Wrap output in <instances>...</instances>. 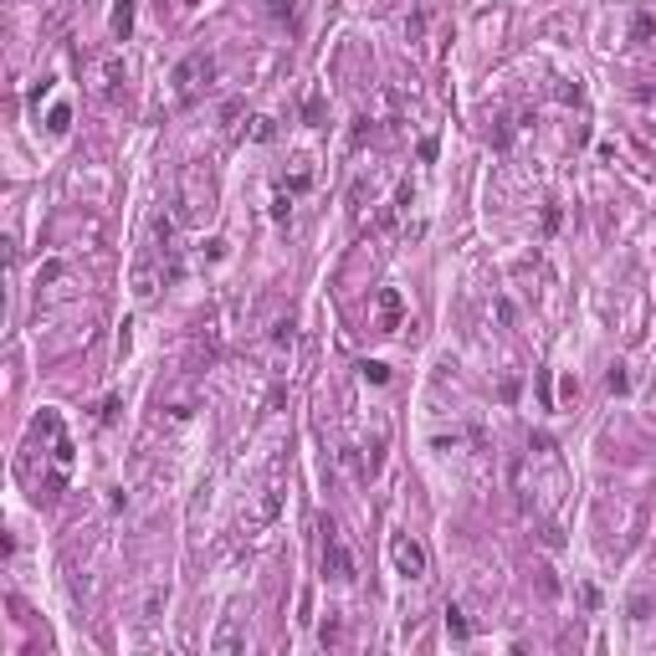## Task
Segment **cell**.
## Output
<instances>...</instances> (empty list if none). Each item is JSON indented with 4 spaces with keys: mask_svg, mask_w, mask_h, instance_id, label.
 <instances>
[{
    "mask_svg": "<svg viewBox=\"0 0 656 656\" xmlns=\"http://www.w3.org/2000/svg\"><path fill=\"white\" fill-rule=\"evenodd\" d=\"M247 134H251L256 144H267V139L277 134V128H272V118H251V128H247Z\"/></svg>",
    "mask_w": 656,
    "mask_h": 656,
    "instance_id": "15",
    "label": "cell"
},
{
    "mask_svg": "<svg viewBox=\"0 0 656 656\" xmlns=\"http://www.w3.org/2000/svg\"><path fill=\"white\" fill-rule=\"evenodd\" d=\"M272 215H277V221H288V215H293V195H272Z\"/></svg>",
    "mask_w": 656,
    "mask_h": 656,
    "instance_id": "16",
    "label": "cell"
},
{
    "mask_svg": "<svg viewBox=\"0 0 656 656\" xmlns=\"http://www.w3.org/2000/svg\"><path fill=\"white\" fill-rule=\"evenodd\" d=\"M128 31H134V0H118L113 6V36L128 41Z\"/></svg>",
    "mask_w": 656,
    "mask_h": 656,
    "instance_id": "9",
    "label": "cell"
},
{
    "mask_svg": "<svg viewBox=\"0 0 656 656\" xmlns=\"http://www.w3.org/2000/svg\"><path fill=\"white\" fill-rule=\"evenodd\" d=\"M446 630H451L456 641H467V636H472V626H467V616H462L456 605H446Z\"/></svg>",
    "mask_w": 656,
    "mask_h": 656,
    "instance_id": "10",
    "label": "cell"
},
{
    "mask_svg": "<svg viewBox=\"0 0 656 656\" xmlns=\"http://www.w3.org/2000/svg\"><path fill=\"white\" fill-rule=\"evenodd\" d=\"M323 575L339 579V584L354 579V554L344 549V538H339V528H334L328 518H323Z\"/></svg>",
    "mask_w": 656,
    "mask_h": 656,
    "instance_id": "1",
    "label": "cell"
},
{
    "mask_svg": "<svg viewBox=\"0 0 656 656\" xmlns=\"http://www.w3.org/2000/svg\"><path fill=\"white\" fill-rule=\"evenodd\" d=\"M605 385H610V395H626V390H630V380H626V369H621V364L605 375Z\"/></svg>",
    "mask_w": 656,
    "mask_h": 656,
    "instance_id": "14",
    "label": "cell"
},
{
    "mask_svg": "<svg viewBox=\"0 0 656 656\" xmlns=\"http://www.w3.org/2000/svg\"><path fill=\"white\" fill-rule=\"evenodd\" d=\"M375 308H380V318H375V328H380V334H395V328H400V313H405V302H400V293H395V288H380V298H375Z\"/></svg>",
    "mask_w": 656,
    "mask_h": 656,
    "instance_id": "4",
    "label": "cell"
},
{
    "mask_svg": "<svg viewBox=\"0 0 656 656\" xmlns=\"http://www.w3.org/2000/svg\"><path fill=\"white\" fill-rule=\"evenodd\" d=\"M118 82H123V62H118V57H103V62H98V87L113 98V93H118Z\"/></svg>",
    "mask_w": 656,
    "mask_h": 656,
    "instance_id": "8",
    "label": "cell"
},
{
    "mask_svg": "<svg viewBox=\"0 0 656 656\" xmlns=\"http://www.w3.org/2000/svg\"><path fill=\"white\" fill-rule=\"evenodd\" d=\"M210 651H221V656H226V651H247V630H242V621H236V616L210 636Z\"/></svg>",
    "mask_w": 656,
    "mask_h": 656,
    "instance_id": "6",
    "label": "cell"
},
{
    "mask_svg": "<svg viewBox=\"0 0 656 656\" xmlns=\"http://www.w3.org/2000/svg\"><path fill=\"white\" fill-rule=\"evenodd\" d=\"M293 339H298V323H293V318H277V323H272V344H277V349H288Z\"/></svg>",
    "mask_w": 656,
    "mask_h": 656,
    "instance_id": "11",
    "label": "cell"
},
{
    "mask_svg": "<svg viewBox=\"0 0 656 656\" xmlns=\"http://www.w3.org/2000/svg\"><path fill=\"white\" fill-rule=\"evenodd\" d=\"M210 72H215V62H210L205 52L185 57L180 67H174V93H180V98H195V93H200V82H205Z\"/></svg>",
    "mask_w": 656,
    "mask_h": 656,
    "instance_id": "3",
    "label": "cell"
},
{
    "mask_svg": "<svg viewBox=\"0 0 656 656\" xmlns=\"http://www.w3.org/2000/svg\"><path fill=\"white\" fill-rule=\"evenodd\" d=\"M359 375H364L369 385H390V369H385L380 359H364V364H359Z\"/></svg>",
    "mask_w": 656,
    "mask_h": 656,
    "instance_id": "12",
    "label": "cell"
},
{
    "mask_svg": "<svg viewBox=\"0 0 656 656\" xmlns=\"http://www.w3.org/2000/svg\"><path fill=\"white\" fill-rule=\"evenodd\" d=\"M390 559H395V570H400L405 579H426V549H421L410 533H395V538H390Z\"/></svg>",
    "mask_w": 656,
    "mask_h": 656,
    "instance_id": "2",
    "label": "cell"
},
{
    "mask_svg": "<svg viewBox=\"0 0 656 656\" xmlns=\"http://www.w3.org/2000/svg\"><path fill=\"white\" fill-rule=\"evenodd\" d=\"M67 123H72V108H52V118H47L52 134H67Z\"/></svg>",
    "mask_w": 656,
    "mask_h": 656,
    "instance_id": "13",
    "label": "cell"
},
{
    "mask_svg": "<svg viewBox=\"0 0 656 656\" xmlns=\"http://www.w3.org/2000/svg\"><path fill=\"white\" fill-rule=\"evenodd\" d=\"M277 508H282V492L272 487V492H267V497H261L256 508H251V513L242 518V528H247V533H261V528H267V523L277 518Z\"/></svg>",
    "mask_w": 656,
    "mask_h": 656,
    "instance_id": "5",
    "label": "cell"
},
{
    "mask_svg": "<svg viewBox=\"0 0 656 656\" xmlns=\"http://www.w3.org/2000/svg\"><path fill=\"white\" fill-rule=\"evenodd\" d=\"M159 282H169V272H154L149 261H139V267H134V298H139V302H149V298L159 293Z\"/></svg>",
    "mask_w": 656,
    "mask_h": 656,
    "instance_id": "7",
    "label": "cell"
}]
</instances>
